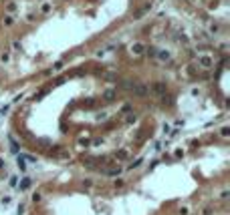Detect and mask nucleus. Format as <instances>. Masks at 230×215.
Returning <instances> with one entry per match:
<instances>
[{"instance_id": "8", "label": "nucleus", "mask_w": 230, "mask_h": 215, "mask_svg": "<svg viewBox=\"0 0 230 215\" xmlns=\"http://www.w3.org/2000/svg\"><path fill=\"white\" fill-rule=\"evenodd\" d=\"M220 135H222V137H228L230 135V127H222V129H220Z\"/></svg>"}, {"instance_id": "3", "label": "nucleus", "mask_w": 230, "mask_h": 215, "mask_svg": "<svg viewBox=\"0 0 230 215\" xmlns=\"http://www.w3.org/2000/svg\"><path fill=\"white\" fill-rule=\"evenodd\" d=\"M143 50H145V46L141 44V42H135V44L131 46V52H133V54H141Z\"/></svg>"}, {"instance_id": "11", "label": "nucleus", "mask_w": 230, "mask_h": 215, "mask_svg": "<svg viewBox=\"0 0 230 215\" xmlns=\"http://www.w3.org/2000/svg\"><path fill=\"white\" fill-rule=\"evenodd\" d=\"M156 57H160L161 60H168V58H170V52H158Z\"/></svg>"}, {"instance_id": "6", "label": "nucleus", "mask_w": 230, "mask_h": 215, "mask_svg": "<svg viewBox=\"0 0 230 215\" xmlns=\"http://www.w3.org/2000/svg\"><path fill=\"white\" fill-rule=\"evenodd\" d=\"M153 91L156 92H166V85H163V82H156V85H153Z\"/></svg>"}, {"instance_id": "10", "label": "nucleus", "mask_w": 230, "mask_h": 215, "mask_svg": "<svg viewBox=\"0 0 230 215\" xmlns=\"http://www.w3.org/2000/svg\"><path fill=\"white\" fill-rule=\"evenodd\" d=\"M18 169H20V171L26 169V163H24V159H22V157H18Z\"/></svg>"}, {"instance_id": "13", "label": "nucleus", "mask_w": 230, "mask_h": 215, "mask_svg": "<svg viewBox=\"0 0 230 215\" xmlns=\"http://www.w3.org/2000/svg\"><path fill=\"white\" fill-rule=\"evenodd\" d=\"M41 199H43V197H41V193H35V195H33V201H35V203H38Z\"/></svg>"}, {"instance_id": "19", "label": "nucleus", "mask_w": 230, "mask_h": 215, "mask_svg": "<svg viewBox=\"0 0 230 215\" xmlns=\"http://www.w3.org/2000/svg\"><path fill=\"white\" fill-rule=\"evenodd\" d=\"M10 185H12V187H16V185H18V183H16V177H10Z\"/></svg>"}, {"instance_id": "18", "label": "nucleus", "mask_w": 230, "mask_h": 215, "mask_svg": "<svg viewBox=\"0 0 230 215\" xmlns=\"http://www.w3.org/2000/svg\"><path fill=\"white\" fill-rule=\"evenodd\" d=\"M97 119H99V121H105V119H107V113H101L99 117H97Z\"/></svg>"}, {"instance_id": "16", "label": "nucleus", "mask_w": 230, "mask_h": 215, "mask_svg": "<svg viewBox=\"0 0 230 215\" xmlns=\"http://www.w3.org/2000/svg\"><path fill=\"white\" fill-rule=\"evenodd\" d=\"M148 52H150V57H156V54H158V50H156V48H148Z\"/></svg>"}, {"instance_id": "5", "label": "nucleus", "mask_w": 230, "mask_h": 215, "mask_svg": "<svg viewBox=\"0 0 230 215\" xmlns=\"http://www.w3.org/2000/svg\"><path fill=\"white\" fill-rule=\"evenodd\" d=\"M30 183H33V179H28V177H26V179H22V183H20V185H16V187H18L20 191H24V189H28V187H30Z\"/></svg>"}, {"instance_id": "17", "label": "nucleus", "mask_w": 230, "mask_h": 215, "mask_svg": "<svg viewBox=\"0 0 230 215\" xmlns=\"http://www.w3.org/2000/svg\"><path fill=\"white\" fill-rule=\"evenodd\" d=\"M123 185V179H115V187H121Z\"/></svg>"}, {"instance_id": "20", "label": "nucleus", "mask_w": 230, "mask_h": 215, "mask_svg": "<svg viewBox=\"0 0 230 215\" xmlns=\"http://www.w3.org/2000/svg\"><path fill=\"white\" fill-rule=\"evenodd\" d=\"M4 24H12V16H6V18H4Z\"/></svg>"}, {"instance_id": "22", "label": "nucleus", "mask_w": 230, "mask_h": 215, "mask_svg": "<svg viewBox=\"0 0 230 215\" xmlns=\"http://www.w3.org/2000/svg\"><path fill=\"white\" fill-rule=\"evenodd\" d=\"M2 167H4V161H2V159H0V169H2Z\"/></svg>"}, {"instance_id": "4", "label": "nucleus", "mask_w": 230, "mask_h": 215, "mask_svg": "<svg viewBox=\"0 0 230 215\" xmlns=\"http://www.w3.org/2000/svg\"><path fill=\"white\" fill-rule=\"evenodd\" d=\"M115 95H117V92H115V89H107V91L103 92V99H105V101H113Z\"/></svg>"}, {"instance_id": "7", "label": "nucleus", "mask_w": 230, "mask_h": 215, "mask_svg": "<svg viewBox=\"0 0 230 215\" xmlns=\"http://www.w3.org/2000/svg\"><path fill=\"white\" fill-rule=\"evenodd\" d=\"M119 171H121L119 167H115V169H105L103 173H105V175H111V177H115V175H119Z\"/></svg>"}, {"instance_id": "12", "label": "nucleus", "mask_w": 230, "mask_h": 215, "mask_svg": "<svg viewBox=\"0 0 230 215\" xmlns=\"http://www.w3.org/2000/svg\"><path fill=\"white\" fill-rule=\"evenodd\" d=\"M139 165H141V159H135V161L129 165V169H135V167H139Z\"/></svg>"}, {"instance_id": "2", "label": "nucleus", "mask_w": 230, "mask_h": 215, "mask_svg": "<svg viewBox=\"0 0 230 215\" xmlns=\"http://www.w3.org/2000/svg\"><path fill=\"white\" fill-rule=\"evenodd\" d=\"M131 91L135 92V95H141V97H143V95H148V92H150V89H148L145 85H135Z\"/></svg>"}, {"instance_id": "15", "label": "nucleus", "mask_w": 230, "mask_h": 215, "mask_svg": "<svg viewBox=\"0 0 230 215\" xmlns=\"http://www.w3.org/2000/svg\"><path fill=\"white\" fill-rule=\"evenodd\" d=\"M190 213V209H188V207H182V209H180V215H188Z\"/></svg>"}, {"instance_id": "21", "label": "nucleus", "mask_w": 230, "mask_h": 215, "mask_svg": "<svg viewBox=\"0 0 230 215\" xmlns=\"http://www.w3.org/2000/svg\"><path fill=\"white\" fill-rule=\"evenodd\" d=\"M63 68V62H55V70H61Z\"/></svg>"}, {"instance_id": "9", "label": "nucleus", "mask_w": 230, "mask_h": 215, "mask_svg": "<svg viewBox=\"0 0 230 215\" xmlns=\"http://www.w3.org/2000/svg\"><path fill=\"white\" fill-rule=\"evenodd\" d=\"M117 159H127V151H125V149L117 151Z\"/></svg>"}, {"instance_id": "1", "label": "nucleus", "mask_w": 230, "mask_h": 215, "mask_svg": "<svg viewBox=\"0 0 230 215\" xmlns=\"http://www.w3.org/2000/svg\"><path fill=\"white\" fill-rule=\"evenodd\" d=\"M198 64H200L202 68H210L212 64H214V60H212L210 57H206V54H200V57H198Z\"/></svg>"}, {"instance_id": "14", "label": "nucleus", "mask_w": 230, "mask_h": 215, "mask_svg": "<svg viewBox=\"0 0 230 215\" xmlns=\"http://www.w3.org/2000/svg\"><path fill=\"white\" fill-rule=\"evenodd\" d=\"M22 159H26V161H30V163H35V157L33 155H20Z\"/></svg>"}]
</instances>
